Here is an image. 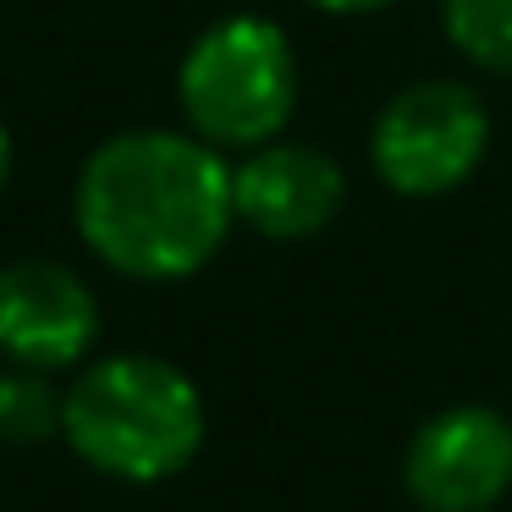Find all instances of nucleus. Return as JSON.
Wrapping results in <instances>:
<instances>
[{"label":"nucleus","mask_w":512,"mask_h":512,"mask_svg":"<svg viewBox=\"0 0 512 512\" xmlns=\"http://www.w3.org/2000/svg\"><path fill=\"white\" fill-rule=\"evenodd\" d=\"M72 221L100 265L133 281L199 276L232 237V160L177 127H133L83 160Z\"/></svg>","instance_id":"obj_1"},{"label":"nucleus","mask_w":512,"mask_h":512,"mask_svg":"<svg viewBox=\"0 0 512 512\" xmlns=\"http://www.w3.org/2000/svg\"><path fill=\"white\" fill-rule=\"evenodd\" d=\"M210 413L188 369L155 353L94 358L61 391V441L105 479L160 485L199 457Z\"/></svg>","instance_id":"obj_2"},{"label":"nucleus","mask_w":512,"mask_h":512,"mask_svg":"<svg viewBox=\"0 0 512 512\" xmlns=\"http://www.w3.org/2000/svg\"><path fill=\"white\" fill-rule=\"evenodd\" d=\"M177 105L188 133L215 149H259L298 111V50L276 17H215L177 61Z\"/></svg>","instance_id":"obj_3"},{"label":"nucleus","mask_w":512,"mask_h":512,"mask_svg":"<svg viewBox=\"0 0 512 512\" xmlns=\"http://www.w3.org/2000/svg\"><path fill=\"white\" fill-rule=\"evenodd\" d=\"M496 122L474 83L413 78L369 122V166L397 199H446L485 166Z\"/></svg>","instance_id":"obj_4"},{"label":"nucleus","mask_w":512,"mask_h":512,"mask_svg":"<svg viewBox=\"0 0 512 512\" xmlns=\"http://www.w3.org/2000/svg\"><path fill=\"white\" fill-rule=\"evenodd\" d=\"M402 490L424 512H490L512 490V419L485 402L430 413L402 452Z\"/></svg>","instance_id":"obj_5"},{"label":"nucleus","mask_w":512,"mask_h":512,"mask_svg":"<svg viewBox=\"0 0 512 512\" xmlns=\"http://www.w3.org/2000/svg\"><path fill=\"white\" fill-rule=\"evenodd\" d=\"M347 171L336 155L303 138H270L259 149H243L232 166V210L243 226H254L270 243H309L342 215Z\"/></svg>","instance_id":"obj_6"},{"label":"nucleus","mask_w":512,"mask_h":512,"mask_svg":"<svg viewBox=\"0 0 512 512\" xmlns=\"http://www.w3.org/2000/svg\"><path fill=\"white\" fill-rule=\"evenodd\" d=\"M100 336V298L61 259H17L0 270V353L23 369H72Z\"/></svg>","instance_id":"obj_7"},{"label":"nucleus","mask_w":512,"mask_h":512,"mask_svg":"<svg viewBox=\"0 0 512 512\" xmlns=\"http://www.w3.org/2000/svg\"><path fill=\"white\" fill-rule=\"evenodd\" d=\"M441 34L468 67L512 78V0H441Z\"/></svg>","instance_id":"obj_8"},{"label":"nucleus","mask_w":512,"mask_h":512,"mask_svg":"<svg viewBox=\"0 0 512 512\" xmlns=\"http://www.w3.org/2000/svg\"><path fill=\"white\" fill-rule=\"evenodd\" d=\"M61 435V391L45 369H0V441L6 446H39Z\"/></svg>","instance_id":"obj_9"},{"label":"nucleus","mask_w":512,"mask_h":512,"mask_svg":"<svg viewBox=\"0 0 512 512\" xmlns=\"http://www.w3.org/2000/svg\"><path fill=\"white\" fill-rule=\"evenodd\" d=\"M314 12L325 17H369V12H386V6H397V0H309Z\"/></svg>","instance_id":"obj_10"},{"label":"nucleus","mask_w":512,"mask_h":512,"mask_svg":"<svg viewBox=\"0 0 512 512\" xmlns=\"http://www.w3.org/2000/svg\"><path fill=\"white\" fill-rule=\"evenodd\" d=\"M6 182H12V127L0 122V193H6Z\"/></svg>","instance_id":"obj_11"}]
</instances>
